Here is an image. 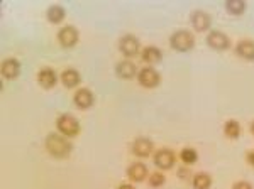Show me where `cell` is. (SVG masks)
I'll return each mask as SVG.
<instances>
[{"label":"cell","mask_w":254,"mask_h":189,"mask_svg":"<svg viewBox=\"0 0 254 189\" xmlns=\"http://www.w3.org/2000/svg\"><path fill=\"white\" fill-rule=\"evenodd\" d=\"M46 149L51 155H55V157H58V159H63L71 154L73 145L66 137H63V135L49 134L46 137Z\"/></svg>","instance_id":"cell-1"},{"label":"cell","mask_w":254,"mask_h":189,"mask_svg":"<svg viewBox=\"0 0 254 189\" xmlns=\"http://www.w3.org/2000/svg\"><path fill=\"white\" fill-rule=\"evenodd\" d=\"M56 127H58L60 134L64 135V137H75L80 132V123L73 115H61L56 120Z\"/></svg>","instance_id":"cell-2"},{"label":"cell","mask_w":254,"mask_h":189,"mask_svg":"<svg viewBox=\"0 0 254 189\" xmlns=\"http://www.w3.org/2000/svg\"><path fill=\"white\" fill-rule=\"evenodd\" d=\"M170 41H171V46H173L176 51H182V52L190 51V49L195 46V38L191 36V32H188V31L175 32Z\"/></svg>","instance_id":"cell-3"},{"label":"cell","mask_w":254,"mask_h":189,"mask_svg":"<svg viewBox=\"0 0 254 189\" xmlns=\"http://www.w3.org/2000/svg\"><path fill=\"white\" fill-rule=\"evenodd\" d=\"M137 80H139V85L144 86V88H156L161 81V76L158 75L156 69L153 68H142L137 75Z\"/></svg>","instance_id":"cell-4"},{"label":"cell","mask_w":254,"mask_h":189,"mask_svg":"<svg viewBox=\"0 0 254 189\" xmlns=\"http://www.w3.org/2000/svg\"><path fill=\"white\" fill-rule=\"evenodd\" d=\"M119 49L122 51V54L124 56H136L139 52V41L136 36H130L127 34L124 36L121 41H119Z\"/></svg>","instance_id":"cell-5"},{"label":"cell","mask_w":254,"mask_h":189,"mask_svg":"<svg viewBox=\"0 0 254 189\" xmlns=\"http://www.w3.org/2000/svg\"><path fill=\"white\" fill-rule=\"evenodd\" d=\"M58 41L61 46L64 47H73L76 43H78V31H76L73 26H66L63 27L58 32Z\"/></svg>","instance_id":"cell-6"},{"label":"cell","mask_w":254,"mask_h":189,"mask_svg":"<svg viewBox=\"0 0 254 189\" xmlns=\"http://www.w3.org/2000/svg\"><path fill=\"white\" fill-rule=\"evenodd\" d=\"M175 154L173 150L170 149H161L156 152V155H154V164L159 167V169H171V167L175 166Z\"/></svg>","instance_id":"cell-7"},{"label":"cell","mask_w":254,"mask_h":189,"mask_svg":"<svg viewBox=\"0 0 254 189\" xmlns=\"http://www.w3.org/2000/svg\"><path fill=\"white\" fill-rule=\"evenodd\" d=\"M207 44L215 51H224V49L229 47V38L220 31H212L210 34L207 36Z\"/></svg>","instance_id":"cell-8"},{"label":"cell","mask_w":254,"mask_h":189,"mask_svg":"<svg viewBox=\"0 0 254 189\" xmlns=\"http://www.w3.org/2000/svg\"><path fill=\"white\" fill-rule=\"evenodd\" d=\"M210 24H212V20L207 12L195 10L193 14H191V26L195 27V31H198V32L207 31V29L210 27Z\"/></svg>","instance_id":"cell-9"},{"label":"cell","mask_w":254,"mask_h":189,"mask_svg":"<svg viewBox=\"0 0 254 189\" xmlns=\"http://www.w3.org/2000/svg\"><path fill=\"white\" fill-rule=\"evenodd\" d=\"M75 105L78 106V108H81V110H87V108H90V106L93 105V101H95V96H93V93L90 92V90H87V88H81V90H78V92L75 93Z\"/></svg>","instance_id":"cell-10"},{"label":"cell","mask_w":254,"mask_h":189,"mask_svg":"<svg viewBox=\"0 0 254 189\" xmlns=\"http://www.w3.org/2000/svg\"><path fill=\"white\" fill-rule=\"evenodd\" d=\"M132 152L137 157H147V155L153 152V142H151L149 139L139 137L132 143Z\"/></svg>","instance_id":"cell-11"},{"label":"cell","mask_w":254,"mask_h":189,"mask_svg":"<svg viewBox=\"0 0 254 189\" xmlns=\"http://www.w3.org/2000/svg\"><path fill=\"white\" fill-rule=\"evenodd\" d=\"M2 75L3 78H7V80H14V78H17L20 75V64L17 59H14V57H9V59H5L2 63Z\"/></svg>","instance_id":"cell-12"},{"label":"cell","mask_w":254,"mask_h":189,"mask_svg":"<svg viewBox=\"0 0 254 189\" xmlns=\"http://www.w3.org/2000/svg\"><path fill=\"white\" fill-rule=\"evenodd\" d=\"M38 81H39V85L43 86V88H53V86L56 85V81H58V75L55 73V69L44 68V69H41V71H39Z\"/></svg>","instance_id":"cell-13"},{"label":"cell","mask_w":254,"mask_h":189,"mask_svg":"<svg viewBox=\"0 0 254 189\" xmlns=\"http://www.w3.org/2000/svg\"><path fill=\"white\" fill-rule=\"evenodd\" d=\"M146 176H147V167L141 162L132 164V166L127 169V178H129L130 181H134V183H141V181H144Z\"/></svg>","instance_id":"cell-14"},{"label":"cell","mask_w":254,"mask_h":189,"mask_svg":"<svg viewBox=\"0 0 254 189\" xmlns=\"http://www.w3.org/2000/svg\"><path fill=\"white\" fill-rule=\"evenodd\" d=\"M236 52L243 57V59L254 61V43H253V41H249V39L241 41V43L236 46Z\"/></svg>","instance_id":"cell-15"},{"label":"cell","mask_w":254,"mask_h":189,"mask_svg":"<svg viewBox=\"0 0 254 189\" xmlns=\"http://www.w3.org/2000/svg\"><path fill=\"white\" fill-rule=\"evenodd\" d=\"M117 76L124 78V80H130V78L136 76V64L130 63V61H121L116 66Z\"/></svg>","instance_id":"cell-16"},{"label":"cell","mask_w":254,"mask_h":189,"mask_svg":"<svg viewBox=\"0 0 254 189\" xmlns=\"http://www.w3.org/2000/svg\"><path fill=\"white\" fill-rule=\"evenodd\" d=\"M80 73L76 71V69H64L63 73H61V81H63V85L66 86V88H75L76 85L80 83Z\"/></svg>","instance_id":"cell-17"},{"label":"cell","mask_w":254,"mask_h":189,"mask_svg":"<svg viewBox=\"0 0 254 189\" xmlns=\"http://www.w3.org/2000/svg\"><path fill=\"white\" fill-rule=\"evenodd\" d=\"M46 15H48V20L51 24H60L61 20L64 19V15H66V10H64L61 5H51L48 9Z\"/></svg>","instance_id":"cell-18"},{"label":"cell","mask_w":254,"mask_h":189,"mask_svg":"<svg viewBox=\"0 0 254 189\" xmlns=\"http://www.w3.org/2000/svg\"><path fill=\"white\" fill-rule=\"evenodd\" d=\"M142 59H144L146 63H151V64L159 63V61L163 59V52L159 51L158 47L149 46V47H146L144 51H142Z\"/></svg>","instance_id":"cell-19"},{"label":"cell","mask_w":254,"mask_h":189,"mask_svg":"<svg viewBox=\"0 0 254 189\" xmlns=\"http://www.w3.org/2000/svg\"><path fill=\"white\" fill-rule=\"evenodd\" d=\"M212 184V178L207 172H198L193 178V188L195 189H208Z\"/></svg>","instance_id":"cell-20"},{"label":"cell","mask_w":254,"mask_h":189,"mask_svg":"<svg viewBox=\"0 0 254 189\" xmlns=\"http://www.w3.org/2000/svg\"><path fill=\"white\" fill-rule=\"evenodd\" d=\"M225 9L232 15H241L246 10V2H243V0H229V2H225Z\"/></svg>","instance_id":"cell-21"},{"label":"cell","mask_w":254,"mask_h":189,"mask_svg":"<svg viewBox=\"0 0 254 189\" xmlns=\"http://www.w3.org/2000/svg\"><path fill=\"white\" fill-rule=\"evenodd\" d=\"M224 132L229 139H237L241 135V125L236 120H229L224 125Z\"/></svg>","instance_id":"cell-22"},{"label":"cell","mask_w":254,"mask_h":189,"mask_svg":"<svg viewBox=\"0 0 254 189\" xmlns=\"http://www.w3.org/2000/svg\"><path fill=\"white\" fill-rule=\"evenodd\" d=\"M180 157H182V161L185 162V164H195L196 162V157H198V155H196L195 149H190V147H188V149H183L182 150Z\"/></svg>","instance_id":"cell-23"},{"label":"cell","mask_w":254,"mask_h":189,"mask_svg":"<svg viewBox=\"0 0 254 189\" xmlns=\"http://www.w3.org/2000/svg\"><path fill=\"white\" fill-rule=\"evenodd\" d=\"M165 181H166V178L161 174V172H154V174H151V176H149V184H151L153 188L163 186V184H165Z\"/></svg>","instance_id":"cell-24"},{"label":"cell","mask_w":254,"mask_h":189,"mask_svg":"<svg viewBox=\"0 0 254 189\" xmlns=\"http://www.w3.org/2000/svg\"><path fill=\"white\" fill-rule=\"evenodd\" d=\"M232 189H254V188L249 183H246V181H239V183H236L232 186Z\"/></svg>","instance_id":"cell-25"},{"label":"cell","mask_w":254,"mask_h":189,"mask_svg":"<svg viewBox=\"0 0 254 189\" xmlns=\"http://www.w3.org/2000/svg\"><path fill=\"white\" fill-rule=\"evenodd\" d=\"M246 159H248V162L254 166V152H248V155H246Z\"/></svg>","instance_id":"cell-26"},{"label":"cell","mask_w":254,"mask_h":189,"mask_svg":"<svg viewBox=\"0 0 254 189\" xmlns=\"http://www.w3.org/2000/svg\"><path fill=\"white\" fill-rule=\"evenodd\" d=\"M178 176H180V178H182V179H185V178H188V171L185 172V169H182V171L178 172Z\"/></svg>","instance_id":"cell-27"},{"label":"cell","mask_w":254,"mask_h":189,"mask_svg":"<svg viewBox=\"0 0 254 189\" xmlns=\"http://www.w3.org/2000/svg\"><path fill=\"white\" fill-rule=\"evenodd\" d=\"M119 189H136V188H134V186H130V184H122V186L119 188Z\"/></svg>","instance_id":"cell-28"},{"label":"cell","mask_w":254,"mask_h":189,"mask_svg":"<svg viewBox=\"0 0 254 189\" xmlns=\"http://www.w3.org/2000/svg\"><path fill=\"white\" fill-rule=\"evenodd\" d=\"M251 132L254 134V122H253V125H251Z\"/></svg>","instance_id":"cell-29"}]
</instances>
